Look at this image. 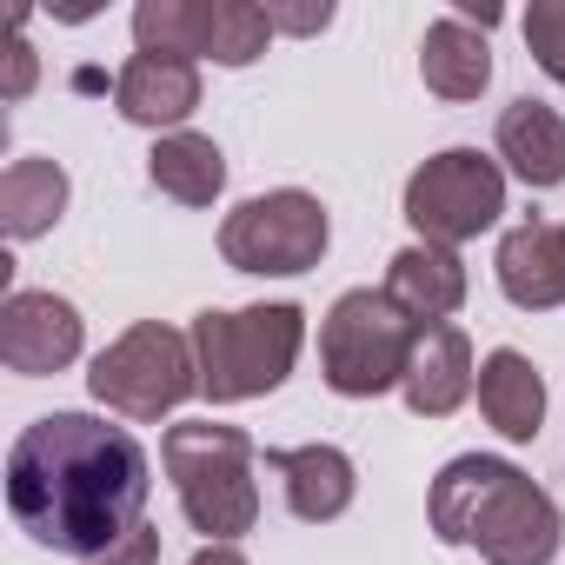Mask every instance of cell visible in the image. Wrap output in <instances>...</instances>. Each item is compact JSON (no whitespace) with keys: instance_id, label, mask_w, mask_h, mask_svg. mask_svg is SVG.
<instances>
[{"instance_id":"5bb4252c","label":"cell","mask_w":565,"mask_h":565,"mask_svg":"<svg viewBox=\"0 0 565 565\" xmlns=\"http://www.w3.org/2000/svg\"><path fill=\"white\" fill-rule=\"evenodd\" d=\"M266 466L279 472V486H287V512L307 519V525H333L360 492L353 459L340 446H327V439L320 446H273Z\"/></svg>"},{"instance_id":"8fae6325","label":"cell","mask_w":565,"mask_h":565,"mask_svg":"<svg viewBox=\"0 0 565 565\" xmlns=\"http://www.w3.org/2000/svg\"><path fill=\"white\" fill-rule=\"evenodd\" d=\"M114 107L127 127H153L160 140L186 134V114L200 107V67L167 61V54H134L114 81Z\"/></svg>"},{"instance_id":"8992f818","label":"cell","mask_w":565,"mask_h":565,"mask_svg":"<svg viewBox=\"0 0 565 565\" xmlns=\"http://www.w3.org/2000/svg\"><path fill=\"white\" fill-rule=\"evenodd\" d=\"M87 393L134 419V426H153L167 413H180L193 393H200V360H193V333H173L160 320H140L127 327L87 373Z\"/></svg>"},{"instance_id":"603a6c76","label":"cell","mask_w":565,"mask_h":565,"mask_svg":"<svg viewBox=\"0 0 565 565\" xmlns=\"http://www.w3.org/2000/svg\"><path fill=\"white\" fill-rule=\"evenodd\" d=\"M34 81H41V61H34V47H28V34H21V14H14V41H8V87H0V100L21 107V100L34 94Z\"/></svg>"},{"instance_id":"5b68a950","label":"cell","mask_w":565,"mask_h":565,"mask_svg":"<svg viewBox=\"0 0 565 565\" xmlns=\"http://www.w3.org/2000/svg\"><path fill=\"white\" fill-rule=\"evenodd\" d=\"M419 333L426 327H413L386 300V287H353L320 320V380L340 399H380V393L406 386V366H413Z\"/></svg>"},{"instance_id":"ba28073f","label":"cell","mask_w":565,"mask_h":565,"mask_svg":"<svg viewBox=\"0 0 565 565\" xmlns=\"http://www.w3.org/2000/svg\"><path fill=\"white\" fill-rule=\"evenodd\" d=\"M505 213V167L479 147H446L433 160L413 167L406 180V226L426 246H466L479 233H492Z\"/></svg>"},{"instance_id":"2e32d148","label":"cell","mask_w":565,"mask_h":565,"mask_svg":"<svg viewBox=\"0 0 565 565\" xmlns=\"http://www.w3.org/2000/svg\"><path fill=\"white\" fill-rule=\"evenodd\" d=\"M479 413L512 446H532L539 439V426H545V380H539V366L519 347L486 353V366H479Z\"/></svg>"},{"instance_id":"ffe728a7","label":"cell","mask_w":565,"mask_h":565,"mask_svg":"<svg viewBox=\"0 0 565 565\" xmlns=\"http://www.w3.org/2000/svg\"><path fill=\"white\" fill-rule=\"evenodd\" d=\"M134 41H140V54L213 61V0H140Z\"/></svg>"},{"instance_id":"d4e9b609","label":"cell","mask_w":565,"mask_h":565,"mask_svg":"<svg viewBox=\"0 0 565 565\" xmlns=\"http://www.w3.org/2000/svg\"><path fill=\"white\" fill-rule=\"evenodd\" d=\"M94 565H160V532L140 519V525H134V532H127L107 558H94Z\"/></svg>"},{"instance_id":"44dd1931","label":"cell","mask_w":565,"mask_h":565,"mask_svg":"<svg viewBox=\"0 0 565 565\" xmlns=\"http://www.w3.org/2000/svg\"><path fill=\"white\" fill-rule=\"evenodd\" d=\"M273 41V21L253 0H213V67H253Z\"/></svg>"},{"instance_id":"cb8c5ba5","label":"cell","mask_w":565,"mask_h":565,"mask_svg":"<svg viewBox=\"0 0 565 565\" xmlns=\"http://www.w3.org/2000/svg\"><path fill=\"white\" fill-rule=\"evenodd\" d=\"M266 21H273V34H327L333 28V8L327 0H313V8H266Z\"/></svg>"},{"instance_id":"3957f363","label":"cell","mask_w":565,"mask_h":565,"mask_svg":"<svg viewBox=\"0 0 565 565\" xmlns=\"http://www.w3.org/2000/svg\"><path fill=\"white\" fill-rule=\"evenodd\" d=\"M307 347V313L294 300H259V307H206L193 313V360H200V393L213 406H246L287 386Z\"/></svg>"},{"instance_id":"7402d4cb","label":"cell","mask_w":565,"mask_h":565,"mask_svg":"<svg viewBox=\"0 0 565 565\" xmlns=\"http://www.w3.org/2000/svg\"><path fill=\"white\" fill-rule=\"evenodd\" d=\"M519 28H525L532 61L545 67V81H558V87H565V0H532Z\"/></svg>"},{"instance_id":"ac0fdd59","label":"cell","mask_w":565,"mask_h":565,"mask_svg":"<svg viewBox=\"0 0 565 565\" xmlns=\"http://www.w3.org/2000/svg\"><path fill=\"white\" fill-rule=\"evenodd\" d=\"M67 167L61 160H41V153H28V160H14L8 173H0V233L8 239H41V233H54L61 226V213H67Z\"/></svg>"},{"instance_id":"4fadbf2b","label":"cell","mask_w":565,"mask_h":565,"mask_svg":"<svg viewBox=\"0 0 565 565\" xmlns=\"http://www.w3.org/2000/svg\"><path fill=\"white\" fill-rule=\"evenodd\" d=\"M472 386H479V366H472V340H466V327H426L419 333V347H413V366H406V413L413 419H446V413H459L466 399H472Z\"/></svg>"},{"instance_id":"d6986e66","label":"cell","mask_w":565,"mask_h":565,"mask_svg":"<svg viewBox=\"0 0 565 565\" xmlns=\"http://www.w3.org/2000/svg\"><path fill=\"white\" fill-rule=\"evenodd\" d=\"M147 180L180 206H213L226 193V153L206 134H167L147 153Z\"/></svg>"},{"instance_id":"7a4b0ae2","label":"cell","mask_w":565,"mask_h":565,"mask_svg":"<svg viewBox=\"0 0 565 565\" xmlns=\"http://www.w3.org/2000/svg\"><path fill=\"white\" fill-rule=\"evenodd\" d=\"M426 519L439 545H472L486 565H552L565 545V519L552 492L492 452L446 459L426 492Z\"/></svg>"},{"instance_id":"6da1fadb","label":"cell","mask_w":565,"mask_h":565,"mask_svg":"<svg viewBox=\"0 0 565 565\" xmlns=\"http://www.w3.org/2000/svg\"><path fill=\"white\" fill-rule=\"evenodd\" d=\"M153 466L127 426L94 413H47L8 452V512L14 525L61 558H107L147 519Z\"/></svg>"},{"instance_id":"7c38bea8","label":"cell","mask_w":565,"mask_h":565,"mask_svg":"<svg viewBox=\"0 0 565 565\" xmlns=\"http://www.w3.org/2000/svg\"><path fill=\"white\" fill-rule=\"evenodd\" d=\"M386 300L413 320V327H446L466 307V259L452 246H399L386 259Z\"/></svg>"},{"instance_id":"e0dca14e","label":"cell","mask_w":565,"mask_h":565,"mask_svg":"<svg viewBox=\"0 0 565 565\" xmlns=\"http://www.w3.org/2000/svg\"><path fill=\"white\" fill-rule=\"evenodd\" d=\"M419 81L439 100H479L492 87V47H486V34L472 21H459V14L433 21L426 41H419Z\"/></svg>"},{"instance_id":"30bf717a","label":"cell","mask_w":565,"mask_h":565,"mask_svg":"<svg viewBox=\"0 0 565 565\" xmlns=\"http://www.w3.org/2000/svg\"><path fill=\"white\" fill-rule=\"evenodd\" d=\"M499 294L519 313H552L565 307V226L552 220H519L499 239Z\"/></svg>"},{"instance_id":"52a82bcc","label":"cell","mask_w":565,"mask_h":565,"mask_svg":"<svg viewBox=\"0 0 565 565\" xmlns=\"http://www.w3.org/2000/svg\"><path fill=\"white\" fill-rule=\"evenodd\" d=\"M327 239H333V220L307 186L253 193L220 220V259L233 273H266V279L313 273L327 259Z\"/></svg>"},{"instance_id":"9a60e30c","label":"cell","mask_w":565,"mask_h":565,"mask_svg":"<svg viewBox=\"0 0 565 565\" xmlns=\"http://www.w3.org/2000/svg\"><path fill=\"white\" fill-rule=\"evenodd\" d=\"M492 147H499L505 173H512V180H525L532 193H545V186H565V120H558L545 100L519 94V100L499 114V134H492Z\"/></svg>"},{"instance_id":"9c48e42d","label":"cell","mask_w":565,"mask_h":565,"mask_svg":"<svg viewBox=\"0 0 565 565\" xmlns=\"http://www.w3.org/2000/svg\"><path fill=\"white\" fill-rule=\"evenodd\" d=\"M87 347V327H81V307L61 300V294H41V287H21L0 300V360L21 380H47V373H67Z\"/></svg>"},{"instance_id":"484cf974","label":"cell","mask_w":565,"mask_h":565,"mask_svg":"<svg viewBox=\"0 0 565 565\" xmlns=\"http://www.w3.org/2000/svg\"><path fill=\"white\" fill-rule=\"evenodd\" d=\"M186 565H246V552H239V545H200Z\"/></svg>"},{"instance_id":"277c9868","label":"cell","mask_w":565,"mask_h":565,"mask_svg":"<svg viewBox=\"0 0 565 565\" xmlns=\"http://www.w3.org/2000/svg\"><path fill=\"white\" fill-rule=\"evenodd\" d=\"M253 439L220 419H180L160 439V466L180 492V512L206 545H233L259 525V479H253Z\"/></svg>"}]
</instances>
